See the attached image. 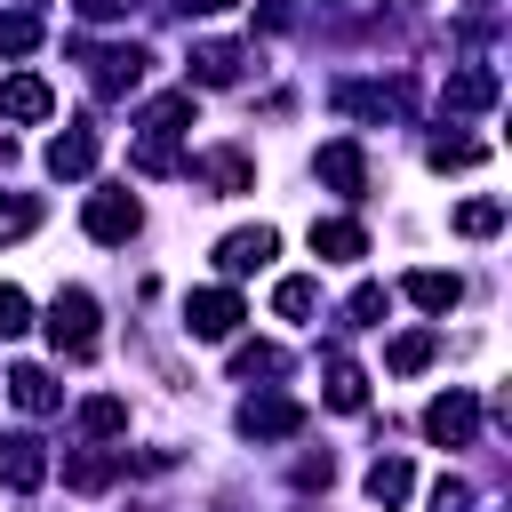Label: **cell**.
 <instances>
[{
	"mask_svg": "<svg viewBox=\"0 0 512 512\" xmlns=\"http://www.w3.org/2000/svg\"><path fill=\"white\" fill-rule=\"evenodd\" d=\"M320 184H336L344 200H360V192H368V160H360V144H320Z\"/></svg>",
	"mask_w": 512,
	"mask_h": 512,
	"instance_id": "13",
	"label": "cell"
},
{
	"mask_svg": "<svg viewBox=\"0 0 512 512\" xmlns=\"http://www.w3.org/2000/svg\"><path fill=\"white\" fill-rule=\"evenodd\" d=\"M184 8H200V16H208V8H224V0H184Z\"/></svg>",
	"mask_w": 512,
	"mask_h": 512,
	"instance_id": "36",
	"label": "cell"
},
{
	"mask_svg": "<svg viewBox=\"0 0 512 512\" xmlns=\"http://www.w3.org/2000/svg\"><path fill=\"white\" fill-rule=\"evenodd\" d=\"M80 432H88V440H112V432H128V400H112V392L80 400Z\"/></svg>",
	"mask_w": 512,
	"mask_h": 512,
	"instance_id": "22",
	"label": "cell"
},
{
	"mask_svg": "<svg viewBox=\"0 0 512 512\" xmlns=\"http://www.w3.org/2000/svg\"><path fill=\"white\" fill-rule=\"evenodd\" d=\"M48 112H56L48 80H32V72H8L0 80V120H48Z\"/></svg>",
	"mask_w": 512,
	"mask_h": 512,
	"instance_id": "10",
	"label": "cell"
},
{
	"mask_svg": "<svg viewBox=\"0 0 512 512\" xmlns=\"http://www.w3.org/2000/svg\"><path fill=\"white\" fill-rule=\"evenodd\" d=\"M472 8H496V0H472Z\"/></svg>",
	"mask_w": 512,
	"mask_h": 512,
	"instance_id": "37",
	"label": "cell"
},
{
	"mask_svg": "<svg viewBox=\"0 0 512 512\" xmlns=\"http://www.w3.org/2000/svg\"><path fill=\"white\" fill-rule=\"evenodd\" d=\"M488 104H496V72H488V64L448 72V112H488Z\"/></svg>",
	"mask_w": 512,
	"mask_h": 512,
	"instance_id": "15",
	"label": "cell"
},
{
	"mask_svg": "<svg viewBox=\"0 0 512 512\" xmlns=\"http://www.w3.org/2000/svg\"><path fill=\"white\" fill-rule=\"evenodd\" d=\"M96 168V128L72 120L64 136H48V176H88Z\"/></svg>",
	"mask_w": 512,
	"mask_h": 512,
	"instance_id": "9",
	"label": "cell"
},
{
	"mask_svg": "<svg viewBox=\"0 0 512 512\" xmlns=\"http://www.w3.org/2000/svg\"><path fill=\"white\" fill-rule=\"evenodd\" d=\"M328 472H336L328 456H304V464H296V480H304V488H328Z\"/></svg>",
	"mask_w": 512,
	"mask_h": 512,
	"instance_id": "35",
	"label": "cell"
},
{
	"mask_svg": "<svg viewBox=\"0 0 512 512\" xmlns=\"http://www.w3.org/2000/svg\"><path fill=\"white\" fill-rule=\"evenodd\" d=\"M40 48V16L32 8H0V56H32Z\"/></svg>",
	"mask_w": 512,
	"mask_h": 512,
	"instance_id": "26",
	"label": "cell"
},
{
	"mask_svg": "<svg viewBox=\"0 0 512 512\" xmlns=\"http://www.w3.org/2000/svg\"><path fill=\"white\" fill-rule=\"evenodd\" d=\"M400 104H408V96H400V88H376V80H344V88H336V112H352V120H392Z\"/></svg>",
	"mask_w": 512,
	"mask_h": 512,
	"instance_id": "12",
	"label": "cell"
},
{
	"mask_svg": "<svg viewBox=\"0 0 512 512\" xmlns=\"http://www.w3.org/2000/svg\"><path fill=\"white\" fill-rule=\"evenodd\" d=\"M48 344H56L64 360H88V352H96V296H88V288H56V304H48Z\"/></svg>",
	"mask_w": 512,
	"mask_h": 512,
	"instance_id": "1",
	"label": "cell"
},
{
	"mask_svg": "<svg viewBox=\"0 0 512 512\" xmlns=\"http://www.w3.org/2000/svg\"><path fill=\"white\" fill-rule=\"evenodd\" d=\"M432 352H440V336H432V328H408V336L384 344V368H392V376H416V368H432Z\"/></svg>",
	"mask_w": 512,
	"mask_h": 512,
	"instance_id": "18",
	"label": "cell"
},
{
	"mask_svg": "<svg viewBox=\"0 0 512 512\" xmlns=\"http://www.w3.org/2000/svg\"><path fill=\"white\" fill-rule=\"evenodd\" d=\"M80 224H88V240H104V248H120V240H136V224H144V208H136V192H88V208H80Z\"/></svg>",
	"mask_w": 512,
	"mask_h": 512,
	"instance_id": "2",
	"label": "cell"
},
{
	"mask_svg": "<svg viewBox=\"0 0 512 512\" xmlns=\"http://www.w3.org/2000/svg\"><path fill=\"white\" fill-rule=\"evenodd\" d=\"M240 320H248V312H240V296H232V288H200V296L184 304V328H192L200 344H224Z\"/></svg>",
	"mask_w": 512,
	"mask_h": 512,
	"instance_id": "3",
	"label": "cell"
},
{
	"mask_svg": "<svg viewBox=\"0 0 512 512\" xmlns=\"http://www.w3.org/2000/svg\"><path fill=\"white\" fill-rule=\"evenodd\" d=\"M112 472H120V456H104V448L64 456V480H72V488H112Z\"/></svg>",
	"mask_w": 512,
	"mask_h": 512,
	"instance_id": "25",
	"label": "cell"
},
{
	"mask_svg": "<svg viewBox=\"0 0 512 512\" xmlns=\"http://www.w3.org/2000/svg\"><path fill=\"white\" fill-rule=\"evenodd\" d=\"M8 400H16L24 416H48L64 392H56V376H48V368H16V376H8Z\"/></svg>",
	"mask_w": 512,
	"mask_h": 512,
	"instance_id": "19",
	"label": "cell"
},
{
	"mask_svg": "<svg viewBox=\"0 0 512 512\" xmlns=\"http://www.w3.org/2000/svg\"><path fill=\"white\" fill-rule=\"evenodd\" d=\"M328 408H344V416L368 408V376H360L352 360H336V352H328Z\"/></svg>",
	"mask_w": 512,
	"mask_h": 512,
	"instance_id": "21",
	"label": "cell"
},
{
	"mask_svg": "<svg viewBox=\"0 0 512 512\" xmlns=\"http://www.w3.org/2000/svg\"><path fill=\"white\" fill-rule=\"evenodd\" d=\"M384 304H392V296H384L376 280H360V288H352V304H344V328H376V320H384Z\"/></svg>",
	"mask_w": 512,
	"mask_h": 512,
	"instance_id": "28",
	"label": "cell"
},
{
	"mask_svg": "<svg viewBox=\"0 0 512 512\" xmlns=\"http://www.w3.org/2000/svg\"><path fill=\"white\" fill-rule=\"evenodd\" d=\"M192 176H200V184H216V192H248V184H256L248 152H200V160H192Z\"/></svg>",
	"mask_w": 512,
	"mask_h": 512,
	"instance_id": "16",
	"label": "cell"
},
{
	"mask_svg": "<svg viewBox=\"0 0 512 512\" xmlns=\"http://www.w3.org/2000/svg\"><path fill=\"white\" fill-rule=\"evenodd\" d=\"M240 432H248V440H288V432H304V408L280 400V392H264V400L240 408Z\"/></svg>",
	"mask_w": 512,
	"mask_h": 512,
	"instance_id": "8",
	"label": "cell"
},
{
	"mask_svg": "<svg viewBox=\"0 0 512 512\" xmlns=\"http://www.w3.org/2000/svg\"><path fill=\"white\" fill-rule=\"evenodd\" d=\"M312 304H320V288H312V280H304V272H296V280H280V288H272V312H280V320H304V312H312Z\"/></svg>",
	"mask_w": 512,
	"mask_h": 512,
	"instance_id": "27",
	"label": "cell"
},
{
	"mask_svg": "<svg viewBox=\"0 0 512 512\" xmlns=\"http://www.w3.org/2000/svg\"><path fill=\"white\" fill-rule=\"evenodd\" d=\"M40 480H48V448H40L32 432H8V440H0V488L24 496V488H40Z\"/></svg>",
	"mask_w": 512,
	"mask_h": 512,
	"instance_id": "7",
	"label": "cell"
},
{
	"mask_svg": "<svg viewBox=\"0 0 512 512\" xmlns=\"http://www.w3.org/2000/svg\"><path fill=\"white\" fill-rule=\"evenodd\" d=\"M24 328H32V296L0 280V336H24Z\"/></svg>",
	"mask_w": 512,
	"mask_h": 512,
	"instance_id": "31",
	"label": "cell"
},
{
	"mask_svg": "<svg viewBox=\"0 0 512 512\" xmlns=\"http://www.w3.org/2000/svg\"><path fill=\"white\" fill-rule=\"evenodd\" d=\"M456 296H464V280L456 272H408V304H424V312H456Z\"/></svg>",
	"mask_w": 512,
	"mask_h": 512,
	"instance_id": "17",
	"label": "cell"
},
{
	"mask_svg": "<svg viewBox=\"0 0 512 512\" xmlns=\"http://www.w3.org/2000/svg\"><path fill=\"white\" fill-rule=\"evenodd\" d=\"M40 224V200H24V192H0V240H24Z\"/></svg>",
	"mask_w": 512,
	"mask_h": 512,
	"instance_id": "29",
	"label": "cell"
},
{
	"mask_svg": "<svg viewBox=\"0 0 512 512\" xmlns=\"http://www.w3.org/2000/svg\"><path fill=\"white\" fill-rule=\"evenodd\" d=\"M144 64H152L144 48H88V88L96 96H128L144 80Z\"/></svg>",
	"mask_w": 512,
	"mask_h": 512,
	"instance_id": "4",
	"label": "cell"
},
{
	"mask_svg": "<svg viewBox=\"0 0 512 512\" xmlns=\"http://www.w3.org/2000/svg\"><path fill=\"white\" fill-rule=\"evenodd\" d=\"M496 224H504V208H496V200H464V208H456V232H464V240H488Z\"/></svg>",
	"mask_w": 512,
	"mask_h": 512,
	"instance_id": "30",
	"label": "cell"
},
{
	"mask_svg": "<svg viewBox=\"0 0 512 512\" xmlns=\"http://www.w3.org/2000/svg\"><path fill=\"white\" fill-rule=\"evenodd\" d=\"M72 8H80V16H88V24H112V16H128V8H136V0H72Z\"/></svg>",
	"mask_w": 512,
	"mask_h": 512,
	"instance_id": "34",
	"label": "cell"
},
{
	"mask_svg": "<svg viewBox=\"0 0 512 512\" xmlns=\"http://www.w3.org/2000/svg\"><path fill=\"white\" fill-rule=\"evenodd\" d=\"M408 488H416V472H408V456H376L368 464V496L392 512V504H408Z\"/></svg>",
	"mask_w": 512,
	"mask_h": 512,
	"instance_id": "20",
	"label": "cell"
},
{
	"mask_svg": "<svg viewBox=\"0 0 512 512\" xmlns=\"http://www.w3.org/2000/svg\"><path fill=\"white\" fill-rule=\"evenodd\" d=\"M240 72H248V56H240L232 40H200V48H192V80H200V88H232Z\"/></svg>",
	"mask_w": 512,
	"mask_h": 512,
	"instance_id": "11",
	"label": "cell"
},
{
	"mask_svg": "<svg viewBox=\"0 0 512 512\" xmlns=\"http://www.w3.org/2000/svg\"><path fill=\"white\" fill-rule=\"evenodd\" d=\"M432 512H472V480H440L432 488Z\"/></svg>",
	"mask_w": 512,
	"mask_h": 512,
	"instance_id": "33",
	"label": "cell"
},
{
	"mask_svg": "<svg viewBox=\"0 0 512 512\" xmlns=\"http://www.w3.org/2000/svg\"><path fill=\"white\" fill-rule=\"evenodd\" d=\"M232 376H240V384H256V376H288V352H280V344H240V352H232Z\"/></svg>",
	"mask_w": 512,
	"mask_h": 512,
	"instance_id": "24",
	"label": "cell"
},
{
	"mask_svg": "<svg viewBox=\"0 0 512 512\" xmlns=\"http://www.w3.org/2000/svg\"><path fill=\"white\" fill-rule=\"evenodd\" d=\"M432 168H480V144L472 136H440L432 144Z\"/></svg>",
	"mask_w": 512,
	"mask_h": 512,
	"instance_id": "32",
	"label": "cell"
},
{
	"mask_svg": "<svg viewBox=\"0 0 512 512\" xmlns=\"http://www.w3.org/2000/svg\"><path fill=\"white\" fill-rule=\"evenodd\" d=\"M424 432H432L440 448H464V440L480 432V400H472V392H440V400L424 408Z\"/></svg>",
	"mask_w": 512,
	"mask_h": 512,
	"instance_id": "5",
	"label": "cell"
},
{
	"mask_svg": "<svg viewBox=\"0 0 512 512\" xmlns=\"http://www.w3.org/2000/svg\"><path fill=\"white\" fill-rule=\"evenodd\" d=\"M192 120V88H176V96H160V104H144V136H168L176 144V128Z\"/></svg>",
	"mask_w": 512,
	"mask_h": 512,
	"instance_id": "23",
	"label": "cell"
},
{
	"mask_svg": "<svg viewBox=\"0 0 512 512\" xmlns=\"http://www.w3.org/2000/svg\"><path fill=\"white\" fill-rule=\"evenodd\" d=\"M312 256H328V264H352V256H368V232H360L352 216H320V224H312Z\"/></svg>",
	"mask_w": 512,
	"mask_h": 512,
	"instance_id": "14",
	"label": "cell"
},
{
	"mask_svg": "<svg viewBox=\"0 0 512 512\" xmlns=\"http://www.w3.org/2000/svg\"><path fill=\"white\" fill-rule=\"evenodd\" d=\"M272 248H280V232H272V224H256V232H224V240H216V272H224V280H240V272L272 264Z\"/></svg>",
	"mask_w": 512,
	"mask_h": 512,
	"instance_id": "6",
	"label": "cell"
}]
</instances>
